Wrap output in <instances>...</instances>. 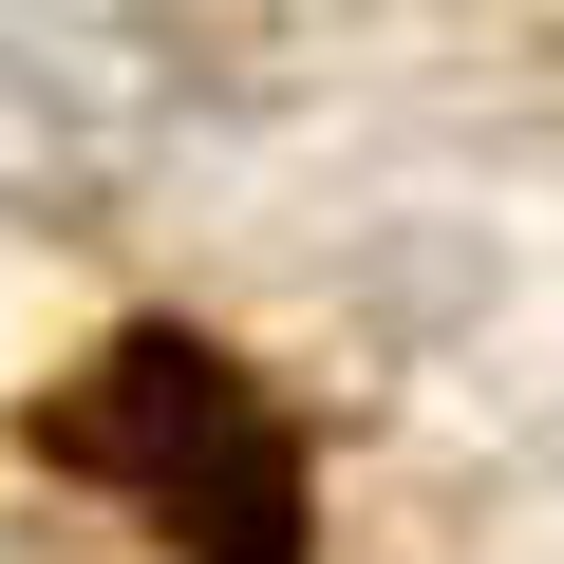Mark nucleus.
I'll list each match as a JSON object with an SVG mask.
<instances>
[{"label":"nucleus","mask_w":564,"mask_h":564,"mask_svg":"<svg viewBox=\"0 0 564 564\" xmlns=\"http://www.w3.org/2000/svg\"><path fill=\"white\" fill-rule=\"evenodd\" d=\"M57 470H113L170 545L207 564H302V452H282V414L207 358V339H113L57 414H39Z\"/></svg>","instance_id":"1"}]
</instances>
